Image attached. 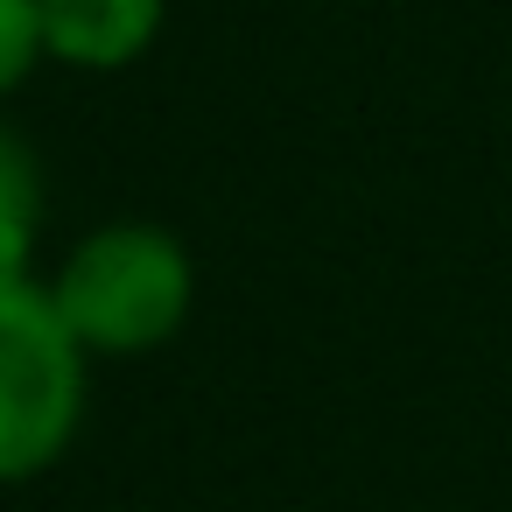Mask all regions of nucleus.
Segmentation results:
<instances>
[{
  "instance_id": "nucleus-1",
  "label": "nucleus",
  "mask_w": 512,
  "mask_h": 512,
  "mask_svg": "<svg viewBox=\"0 0 512 512\" xmlns=\"http://www.w3.org/2000/svg\"><path fill=\"white\" fill-rule=\"evenodd\" d=\"M71 337L92 358H141L155 344H169L190 316L197 274L176 232L162 225H99L85 232L57 281H50Z\"/></svg>"
},
{
  "instance_id": "nucleus-2",
  "label": "nucleus",
  "mask_w": 512,
  "mask_h": 512,
  "mask_svg": "<svg viewBox=\"0 0 512 512\" xmlns=\"http://www.w3.org/2000/svg\"><path fill=\"white\" fill-rule=\"evenodd\" d=\"M85 358L43 281H0V484H29L71 449L85 421Z\"/></svg>"
},
{
  "instance_id": "nucleus-3",
  "label": "nucleus",
  "mask_w": 512,
  "mask_h": 512,
  "mask_svg": "<svg viewBox=\"0 0 512 512\" xmlns=\"http://www.w3.org/2000/svg\"><path fill=\"white\" fill-rule=\"evenodd\" d=\"M162 0H36L43 57L71 71H120L162 36Z\"/></svg>"
},
{
  "instance_id": "nucleus-4",
  "label": "nucleus",
  "mask_w": 512,
  "mask_h": 512,
  "mask_svg": "<svg viewBox=\"0 0 512 512\" xmlns=\"http://www.w3.org/2000/svg\"><path fill=\"white\" fill-rule=\"evenodd\" d=\"M43 211H50V197H43L36 148L15 127H0V281L29 274L36 239H43Z\"/></svg>"
},
{
  "instance_id": "nucleus-5",
  "label": "nucleus",
  "mask_w": 512,
  "mask_h": 512,
  "mask_svg": "<svg viewBox=\"0 0 512 512\" xmlns=\"http://www.w3.org/2000/svg\"><path fill=\"white\" fill-rule=\"evenodd\" d=\"M43 64V22L36 0H0V99L15 85H29V71Z\"/></svg>"
}]
</instances>
